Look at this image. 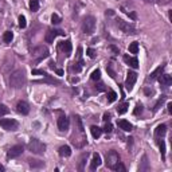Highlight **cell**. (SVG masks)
Returning a JSON list of instances; mask_svg holds the SVG:
<instances>
[{"label": "cell", "mask_w": 172, "mask_h": 172, "mask_svg": "<svg viewBox=\"0 0 172 172\" xmlns=\"http://www.w3.org/2000/svg\"><path fill=\"white\" fill-rule=\"evenodd\" d=\"M159 147H160V152H161L163 160H165V144L163 140H159Z\"/></svg>", "instance_id": "29"}, {"label": "cell", "mask_w": 172, "mask_h": 172, "mask_svg": "<svg viewBox=\"0 0 172 172\" xmlns=\"http://www.w3.org/2000/svg\"><path fill=\"white\" fill-rule=\"evenodd\" d=\"M141 112H143V106H141V105H137V106H136V109L133 110V113H134V114H136V116H137V114H140Z\"/></svg>", "instance_id": "43"}, {"label": "cell", "mask_w": 172, "mask_h": 172, "mask_svg": "<svg viewBox=\"0 0 172 172\" xmlns=\"http://www.w3.org/2000/svg\"><path fill=\"white\" fill-rule=\"evenodd\" d=\"M106 70H108V73H109V75L112 77V78H114V77H116V74H114V71L112 70V67H110V66H108V67H106Z\"/></svg>", "instance_id": "44"}, {"label": "cell", "mask_w": 172, "mask_h": 172, "mask_svg": "<svg viewBox=\"0 0 172 172\" xmlns=\"http://www.w3.org/2000/svg\"><path fill=\"white\" fill-rule=\"evenodd\" d=\"M159 81L161 83L163 86H169L172 83V78L171 75H168V74H163V75L159 77Z\"/></svg>", "instance_id": "20"}, {"label": "cell", "mask_w": 172, "mask_h": 172, "mask_svg": "<svg viewBox=\"0 0 172 172\" xmlns=\"http://www.w3.org/2000/svg\"><path fill=\"white\" fill-rule=\"evenodd\" d=\"M100 78H101V71L98 70V69L91 73V79H93V81H98Z\"/></svg>", "instance_id": "34"}, {"label": "cell", "mask_w": 172, "mask_h": 172, "mask_svg": "<svg viewBox=\"0 0 172 172\" xmlns=\"http://www.w3.org/2000/svg\"><path fill=\"white\" fill-rule=\"evenodd\" d=\"M86 54H87V57L91 58V59L96 58V51H94L93 48H87V50H86Z\"/></svg>", "instance_id": "39"}, {"label": "cell", "mask_w": 172, "mask_h": 172, "mask_svg": "<svg viewBox=\"0 0 172 172\" xmlns=\"http://www.w3.org/2000/svg\"><path fill=\"white\" fill-rule=\"evenodd\" d=\"M0 126L3 129H5V130H16L19 124L14 118H1L0 120Z\"/></svg>", "instance_id": "8"}, {"label": "cell", "mask_w": 172, "mask_h": 172, "mask_svg": "<svg viewBox=\"0 0 172 172\" xmlns=\"http://www.w3.org/2000/svg\"><path fill=\"white\" fill-rule=\"evenodd\" d=\"M32 57L35 58V61L39 62V61H42L44 58L48 57V50L46 46H38V47H35L32 50Z\"/></svg>", "instance_id": "7"}, {"label": "cell", "mask_w": 172, "mask_h": 172, "mask_svg": "<svg viewBox=\"0 0 172 172\" xmlns=\"http://www.w3.org/2000/svg\"><path fill=\"white\" fill-rule=\"evenodd\" d=\"M167 108H168V113H172V102H168Z\"/></svg>", "instance_id": "50"}, {"label": "cell", "mask_w": 172, "mask_h": 172, "mask_svg": "<svg viewBox=\"0 0 172 172\" xmlns=\"http://www.w3.org/2000/svg\"><path fill=\"white\" fill-rule=\"evenodd\" d=\"M28 164L32 168H42V167H44V163L40 161V160H32V159H30Z\"/></svg>", "instance_id": "23"}, {"label": "cell", "mask_w": 172, "mask_h": 172, "mask_svg": "<svg viewBox=\"0 0 172 172\" xmlns=\"http://www.w3.org/2000/svg\"><path fill=\"white\" fill-rule=\"evenodd\" d=\"M70 141L75 148H82L87 144V139L85 136V129H83L82 120L79 116H74V133H73Z\"/></svg>", "instance_id": "1"}, {"label": "cell", "mask_w": 172, "mask_h": 172, "mask_svg": "<svg viewBox=\"0 0 172 172\" xmlns=\"http://www.w3.org/2000/svg\"><path fill=\"white\" fill-rule=\"evenodd\" d=\"M26 82V74H24V70L19 69V70H15L10 77V86L14 87V89H20L22 86L24 85Z\"/></svg>", "instance_id": "2"}, {"label": "cell", "mask_w": 172, "mask_h": 172, "mask_svg": "<svg viewBox=\"0 0 172 172\" xmlns=\"http://www.w3.org/2000/svg\"><path fill=\"white\" fill-rule=\"evenodd\" d=\"M96 30V18L94 16H86L82 22V31L86 35H91Z\"/></svg>", "instance_id": "4"}, {"label": "cell", "mask_w": 172, "mask_h": 172, "mask_svg": "<svg viewBox=\"0 0 172 172\" xmlns=\"http://www.w3.org/2000/svg\"><path fill=\"white\" fill-rule=\"evenodd\" d=\"M31 73H32V75H38V74L39 75H46V73L43 71V70H38V69H34Z\"/></svg>", "instance_id": "42"}, {"label": "cell", "mask_w": 172, "mask_h": 172, "mask_svg": "<svg viewBox=\"0 0 172 172\" xmlns=\"http://www.w3.org/2000/svg\"><path fill=\"white\" fill-rule=\"evenodd\" d=\"M116 26H117L124 34H126V35H134V34H136L134 27L129 23V22H125V20H122V19H116Z\"/></svg>", "instance_id": "6"}, {"label": "cell", "mask_w": 172, "mask_h": 172, "mask_svg": "<svg viewBox=\"0 0 172 172\" xmlns=\"http://www.w3.org/2000/svg\"><path fill=\"white\" fill-rule=\"evenodd\" d=\"M8 112H10V109L7 108V105H4V104H0V117H3V116L8 114Z\"/></svg>", "instance_id": "32"}, {"label": "cell", "mask_w": 172, "mask_h": 172, "mask_svg": "<svg viewBox=\"0 0 172 172\" xmlns=\"http://www.w3.org/2000/svg\"><path fill=\"white\" fill-rule=\"evenodd\" d=\"M50 67H51V69H55V63H54L53 61H51V62H50Z\"/></svg>", "instance_id": "52"}, {"label": "cell", "mask_w": 172, "mask_h": 172, "mask_svg": "<svg viewBox=\"0 0 172 172\" xmlns=\"http://www.w3.org/2000/svg\"><path fill=\"white\" fill-rule=\"evenodd\" d=\"M118 126L122 129V130H125V132H130V130L133 129L132 124H130L129 121H126V120H121V121H118Z\"/></svg>", "instance_id": "18"}, {"label": "cell", "mask_w": 172, "mask_h": 172, "mask_svg": "<svg viewBox=\"0 0 172 172\" xmlns=\"http://www.w3.org/2000/svg\"><path fill=\"white\" fill-rule=\"evenodd\" d=\"M113 171H120V172H125V171H126V168H125L124 165H122V164H121V163H118V164H117V165H116V167H114V169H113Z\"/></svg>", "instance_id": "40"}, {"label": "cell", "mask_w": 172, "mask_h": 172, "mask_svg": "<svg viewBox=\"0 0 172 172\" xmlns=\"http://www.w3.org/2000/svg\"><path fill=\"white\" fill-rule=\"evenodd\" d=\"M129 53L132 54H137L139 53V43L137 42H132L129 44Z\"/></svg>", "instance_id": "25"}, {"label": "cell", "mask_w": 172, "mask_h": 172, "mask_svg": "<svg viewBox=\"0 0 172 172\" xmlns=\"http://www.w3.org/2000/svg\"><path fill=\"white\" fill-rule=\"evenodd\" d=\"M61 22H62V20H61V18H59L57 14L51 15V23H53V24H59Z\"/></svg>", "instance_id": "35"}, {"label": "cell", "mask_w": 172, "mask_h": 172, "mask_svg": "<svg viewBox=\"0 0 172 172\" xmlns=\"http://www.w3.org/2000/svg\"><path fill=\"white\" fill-rule=\"evenodd\" d=\"M106 97H108V102H114V101L117 100V93H114V91H109Z\"/></svg>", "instance_id": "33"}, {"label": "cell", "mask_w": 172, "mask_h": 172, "mask_svg": "<svg viewBox=\"0 0 172 172\" xmlns=\"http://www.w3.org/2000/svg\"><path fill=\"white\" fill-rule=\"evenodd\" d=\"M124 61L128 63L132 69H139V61H137V58L129 57V55H124Z\"/></svg>", "instance_id": "16"}, {"label": "cell", "mask_w": 172, "mask_h": 172, "mask_svg": "<svg viewBox=\"0 0 172 172\" xmlns=\"http://www.w3.org/2000/svg\"><path fill=\"white\" fill-rule=\"evenodd\" d=\"M0 171H4V167H3L1 164H0Z\"/></svg>", "instance_id": "53"}, {"label": "cell", "mask_w": 172, "mask_h": 172, "mask_svg": "<svg viewBox=\"0 0 172 172\" xmlns=\"http://www.w3.org/2000/svg\"><path fill=\"white\" fill-rule=\"evenodd\" d=\"M55 71H57L58 75H63V70H62V69H57Z\"/></svg>", "instance_id": "51"}, {"label": "cell", "mask_w": 172, "mask_h": 172, "mask_svg": "<svg viewBox=\"0 0 172 172\" xmlns=\"http://www.w3.org/2000/svg\"><path fill=\"white\" fill-rule=\"evenodd\" d=\"M102 120H104L105 122H108V121L110 120V114H109V113H105V114H104V118H102Z\"/></svg>", "instance_id": "47"}, {"label": "cell", "mask_w": 172, "mask_h": 172, "mask_svg": "<svg viewBox=\"0 0 172 172\" xmlns=\"http://www.w3.org/2000/svg\"><path fill=\"white\" fill-rule=\"evenodd\" d=\"M3 39H4L5 43H11V42H12V39H14V34L11 32V31H5Z\"/></svg>", "instance_id": "28"}, {"label": "cell", "mask_w": 172, "mask_h": 172, "mask_svg": "<svg viewBox=\"0 0 172 172\" xmlns=\"http://www.w3.org/2000/svg\"><path fill=\"white\" fill-rule=\"evenodd\" d=\"M28 151H31L35 155H43L46 152V144H43L42 141H39L36 139H31L28 143Z\"/></svg>", "instance_id": "3"}, {"label": "cell", "mask_w": 172, "mask_h": 172, "mask_svg": "<svg viewBox=\"0 0 172 172\" xmlns=\"http://www.w3.org/2000/svg\"><path fill=\"white\" fill-rule=\"evenodd\" d=\"M27 26V22H26V18H24L23 15H20L19 16V27L20 28H24Z\"/></svg>", "instance_id": "36"}, {"label": "cell", "mask_w": 172, "mask_h": 172, "mask_svg": "<svg viewBox=\"0 0 172 172\" xmlns=\"http://www.w3.org/2000/svg\"><path fill=\"white\" fill-rule=\"evenodd\" d=\"M114 15V11L113 10H108L106 11V16H113Z\"/></svg>", "instance_id": "48"}, {"label": "cell", "mask_w": 172, "mask_h": 172, "mask_svg": "<svg viewBox=\"0 0 172 172\" xmlns=\"http://www.w3.org/2000/svg\"><path fill=\"white\" fill-rule=\"evenodd\" d=\"M165 133H167V126L164 124L157 125V128L155 129V136L156 137H163V136H165Z\"/></svg>", "instance_id": "17"}, {"label": "cell", "mask_w": 172, "mask_h": 172, "mask_svg": "<svg viewBox=\"0 0 172 172\" xmlns=\"http://www.w3.org/2000/svg\"><path fill=\"white\" fill-rule=\"evenodd\" d=\"M30 10L32 12H36L39 10V3L38 0H30Z\"/></svg>", "instance_id": "27"}, {"label": "cell", "mask_w": 172, "mask_h": 172, "mask_svg": "<svg viewBox=\"0 0 172 172\" xmlns=\"http://www.w3.org/2000/svg\"><path fill=\"white\" fill-rule=\"evenodd\" d=\"M69 125H70V121H69L66 116H62V117L58 118V128H59L61 132H66L69 129Z\"/></svg>", "instance_id": "12"}, {"label": "cell", "mask_w": 172, "mask_h": 172, "mask_svg": "<svg viewBox=\"0 0 172 172\" xmlns=\"http://www.w3.org/2000/svg\"><path fill=\"white\" fill-rule=\"evenodd\" d=\"M112 130H113V126H112V124H110V122H106L105 128L102 129V132H106V133H112Z\"/></svg>", "instance_id": "37"}, {"label": "cell", "mask_w": 172, "mask_h": 172, "mask_svg": "<svg viewBox=\"0 0 172 172\" xmlns=\"http://www.w3.org/2000/svg\"><path fill=\"white\" fill-rule=\"evenodd\" d=\"M110 50H112V51H114L116 54H118L120 53V50L117 47H114V46H110Z\"/></svg>", "instance_id": "49"}, {"label": "cell", "mask_w": 172, "mask_h": 172, "mask_svg": "<svg viewBox=\"0 0 172 172\" xmlns=\"http://www.w3.org/2000/svg\"><path fill=\"white\" fill-rule=\"evenodd\" d=\"M82 66H83V62H82V61L75 62V63H74V66L71 67V70H73V71H75V73H79V71H81V69H82Z\"/></svg>", "instance_id": "30"}, {"label": "cell", "mask_w": 172, "mask_h": 172, "mask_svg": "<svg viewBox=\"0 0 172 172\" xmlns=\"http://www.w3.org/2000/svg\"><path fill=\"white\" fill-rule=\"evenodd\" d=\"M59 155L62 156V157H69L70 155H71V149L69 145H62L61 148H59Z\"/></svg>", "instance_id": "21"}, {"label": "cell", "mask_w": 172, "mask_h": 172, "mask_svg": "<svg viewBox=\"0 0 172 172\" xmlns=\"http://www.w3.org/2000/svg\"><path fill=\"white\" fill-rule=\"evenodd\" d=\"M90 132H91V134H93L94 139H98L101 134H102V129L98 128V126H96V125H93V126L90 128Z\"/></svg>", "instance_id": "22"}, {"label": "cell", "mask_w": 172, "mask_h": 172, "mask_svg": "<svg viewBox=\"0 0 172 172\" xmlns=\"http://www.w3.org/2000/svg\"><path fill=\"white\" fill-rule=\"evenodd\" d=\"M148 169H149L148 159H147V156H143V161H141V165L139 167V171L140 172H144V171H148Z\"/></svg>", "instance_id": "24"}, {"label": "cell", "mask_w": 172, "mask_h": 172, "mask_svg": "<svg viewBox=\"0 0 172 172\" xmlns=\"http://www.w3.org/2000/svg\"><path fill=\"white\" fill-rule=\"evenodd\" d=\"M81 55H82V47H78V50H77V59L78 61H81Z\"/></svg>", "instance_id": "45"}, {"label": "cell", "mask_w": 172, "mask_h": 172, "mask_svg": "<svg viewBox=\"0 0 172 172\" xmlns=\"http://www.w3.org/2000/svg\"><path fill=\"white\" fill-rule=\"evenodd\" d=\"M87 157V153H85L83 156L81 157V161H79V167H78V169L79 171H83V164H85V159Z\"/></svg>", "instance_id": "38"}, {"label": "cell", "mask_w": 172, "mask_h": 172, "mask_svg": "<svg viewBox=\"0 0 172 172\" xmlns=\"http://www.w3.org/2000/svg\"><path fill=\"white\" fill-rule=\"evenodd\" d=\"M96 89L98 91H104L105 90V87H104V83H98V85H96Z\"/></svg>", "instance_id": "46"}, {"label": "cell", "mask_w": 172, "mask_h": 172, "mask_svg": "<svg viewBox=\"0 0 172 172\" xmlns=\"http://www.w3.org/2000/svg\"><path fill=\"white\" fill-rule=\"evenodd\" d=\"M128 108H129V104H128V102H124V104H121V105L117 108V112H118V114H124V113H126Z\"/></svg>", "instance_id": "26"}, {"label": "cell", "mask_w": 172, "mask_h": 172, "mask_svg": "<svg viewBox=\"0 0 172 172\" xmlns=\"http://www.w3.org/2000/svg\"><path fill=\"white\" fill-rule=\"evenodd\" d=\"M58 35H61V36H65V31H63V30H48L47 32H46L44 40H46L47 43H53L54 39L57 38Z\"/></svg>", "instance_id": "9"}, {"label": "cell", "mask_w": 172, "mask_h": 172, "mask_svg": "<svg viewBox=\"0 0 172 172\" xmlns=\"http://www.w3.org/2000/svg\"><path fill=\"white\" fill-rule=\"evenodd\" d=\"M147 3H155V4H169L171 0H144Z\"/></svg>", "instance_id": "31"}, {"label": "cell", "mask_w": 172, "mask_h": 172, "mask_svg": "<svg viewBox=\"0 0 172 172\" xmlns=\"http://www.w3.org/2000/svg\"><path fill=\"white\" fill-rule=\"evenodd\" d=\"M16 110H18V113H20V114H28L30 106L26 101H19L18 105H16Z\"/></svg>", "instance_id": "13"}, {"label": "cell", "mask_w": 172, "mask_h": 172, "mask_svg": "<svg viewBox=\"0 0 172 172\" xmlns=\"http://www.w3.org/2000/svg\"><path fill=\"white\" fill-rule=\"evenodd\" d=\"M163 70H164V66H159L156 70H153L151 74H149L148 77V79H151V81H153V79H156V78H159V77L161 75V73Z\"/></svg>", "instance_id": "19"}, {"label": "cell", "mask_w": 172, "mask_h": 172, "mask_svg": "<svg viewBox=\"0 0 172 172\" xmlns=\"http://www.w3.org/2000/svg\"><path fill=\"white\" fill-rule=\"evenodd\" d=\"M164 101H165V97L163 96L161 98H160V100L157 101V104L155 105V112H156V110H159V109H160V105H163V102H164Z\"/></svg>", "instance_id": "41"}, {"label": "cell", "mask_w": 172, "mask_h": 172, "mask_svg": "<svg viewBox=\"0 0 172 172\" xmlns=\"http://www.w3.org/2000/svg\"><path fill=\"white\" fill-rule=\"evenodd\" d=\"M105 163H106V167L108 168H110V169H114V167L120 163V155L116 151H109V152L106 153V160H105Z\"/></svg>", "instance_id": "5"}, {"label": "cell", "mask_w": 172, "mask_h": 172, "mask_svg": "<svg viewBox=\"0 0 172 172\" xmlns=\"http://www.w3.org/2000/svg\"><path fill=\"white\" fill-rule=\"evenodd\" d=\"M136 81H137V74L134 71H128V74H126V81H125V86H126V89H128L129 91L133 89Z\"/></svg>", "instance_id": "11"}, {"label": "cell", "mask_w": 172, "mask_h": 172, "mask_svg": "<svg viewBox=\"0 0 172 172\" xmlns=\"http://www.w3.org/2000/svg\"><path fill=\"white\" fill-rule=\"evenodd\" d=\"M23 151H24L23 145H20V144L14 145V147H11V148L8 149V152H7V157H8V159L18 157V156H20V155L23 153Z\"/></svg>", "instance_id": "10"}, {"label": "cell", "mask_w": 172, "mask_h": 172, "mask_svg": "<svg viewBox=\"0 0 172 172\" xmlns=\"http://www.w3.org/2000/svg\"><path fill=\"white\" fill-rule=\"evenodd\" d=\"M59 48L62 50L63 53H66L67 55L71 53V50H73V46H71V42L70 40H63V42L59 43Z\"/></svg>", "instance_id": "15"}, {"label": "cell", "mask_w": 172, "mask_h": 172, "mask_svg": "<svg viewBox=\"0 0 172 172\" xmlns=\"http://www.w3.org/2000/svg\"><path fill=\"white\" fill-rule=\"evenodd\" d=\"M101 163H102V160H101L100 155L98 153H93V157H91V163H90V169L91 171H96L97 168L101 165Z\"/></svg>", "instance_id": "14"}]
</instances>
